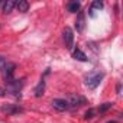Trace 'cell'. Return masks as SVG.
Listing matches in <instances>:
<instances>
[{"instance_id":"cell-1","label":"cell","mask_w":123,"mask_h":123,"mask_svg":"<svg viewBox=\"0 0 123 123\" xmlns=\"http://www.w3.org/2000/svg\"><path fill=\"white\" fill-rule=\"evenodd\" d=\"M103 78H104V74L101 71H91V73H88L86 75L84 83H86V86L90 90H94V88H97L100 86V83H101Z\"/></svg>"},{"instance_id":"cell-2","label":"cell","mask_w":123,"mask_h":123,"mask_svg":"<svg viewBox=\"0 0 123 123\" xmlns=\"http://www.w3.org/2000/svg\"><path fill=\"white\" fill-rule=\"evenodd\" d=\"M0 110H2L3 113H6V114H18V113H23V109L19 107L18 104H3Z\"/></svg>"},{"instance_id":"cell-3","label":"cell","mask_w":123,"mask_h":123,"mask_svg":"<svg viewBox=\"0 0 123 123\" xmlns=\"http://www.w3.org/2000/svg\"><path fill=\"white\" fill-rule=\"evenodd\" d=\"M64 42H65V46L68 49H73V46H74V33L70 28L64 29Z\"/></svg>"},{"instance_id":"cell-4","label":"cell","mask_w":123,"mask_h":123,"mask_svg":"<svg viewBox=\"0 0 123 123\" xmlns=\"http://www.w3.org/2000/svg\"><path fill=\"white\" fill-rule=\"evenodd\" d=\"M15 68H16V65L13 64V62H7L6 64V67H5V78H6V83L9 84L10 81H13V74H15Z\"/></svg>"},{"instance_id":"cell-5","label":"cell","mask_w":123,"mask_h":123,"mask_svg":"<svg viewBox=\"0 0 123 123\" xmlns=\"http://www.w3.org/2000/svg\"><path fill=\"white\" fill-rule=\"evenodd\" d=\"M52 106H54V109H56L58 111H64V110H68V109H70L68 101L64 100V98H54V100H52Z\"/></svg>"},{"instance_id":"cell-6","label":"cell","mask_w":123,"mask_h":123,"mask_svg":"<svg viewBox=\"0 0 123 123\" xmlns=\"http://www.w3.org/2000/svg\"><path fill=\"white\" fill-rule=\"evenodd\" d=\"M68 101V106L70 107H73V109H75V107H80V106H83V104H86V98L84 97H81V96H73L70 100H67Z\"/></svg>"},{"instance_id":"cell-7","label":"cell","mask_w":123,"mask_h":123,"mask_svg":"<svg viewBox=\"0 0 123 123\" xmlns=\"http://www.w3.org/2000/svg\"><path fill=\"white\" fill-rule=\"evenodd\" d=\"M84 28H86V18H84V13L80 12L78 13V18L75 20V29H77V32H83Z\"/></svg>"},{"instance_id":"cell-8","label":"cell","mask_w":123,"mask_h":123,"mask_svg":"<svg viewBox=\"0 0 123 123\" xmlns=\"http://www.w3.org/2000/svg\"><path fill=\"white\" fill-rule=\"evenodd\" d=\"M73 56L75 58V59H78V61H83V62H86V61H88V58H87V55L81 51V49H74L73 51Z\"/></svg>"},{"instance_id":"cell-9","label":"cell","mask_w":123,"mask_h":123,"mask_svg":"<svg viewBox=\"0 0 123 123\" xmlns=\"http://www.w3.org/2000/svg\"><path fill=\"white\" fill-rule=\"evenodd\" d=\"M43 91H45V81L43 80H41L39 83H38V86L35 87V97H42L43 96Z\"/></svg>"},{"instance_id":"cell-10","label":"cell","mask_w":123,"mask_h":123,"mask_svg":"<svg viewBox=\"0 0 123 123\" xmlns=\"http://www.w3.org/2000/svg\"><path fill=\"white\" fill-rule=\"evenodd\" d=\"M15 6H16V2H13V0H7V2L3 3V12L5 13H10Z\"/></svg>"},{"instance_id":"cell-11","label":"cell","mask_w":123,"mask_h":123,"mask_svg":"<svg viewBox=\"0 0 123 123\" xmlns=\"http://www.w3.org/2000/svg\"><path fill=\"white\" fill-rule=\"evenodd\" d=\"M16 7L19 12H28L29 9V3L26 2V0H19V2L16 3Z\"/></svg>"},{"instance_id":"cell-12","label":"cell","mask_w":123,"mask_h":123,"mask_svg":"<svg viewBox=\"0 0 123 123\" xmlns=\"http://www.w3.org/2000/svg\"><path fill=\"white\" fill-rule=\"evenodd\" d=\"M100 10V9H103V2H100V0H96V2H93L91 3V9H90V15L91 16H94V10Z\"/></svg>"},{"instance_id":"cell-13","label":"cell","mask_w":123,"mask_h":123,"mask_svg":"<svg viewBox=\"0 0 123 123\" xmlns=\"http://www.w3.org/2000/svg\"><path fill=\"white\" fill-rule=\"evenodd\" d=\"M80 3L78 2H71V3H68V12H71V13H77L78 10H80Z\"/></svg>"},{"instance_id":"cell-14","label":"cell","mask_w":123,"mask_h":123,"mask_svg":"<svg viewBox=\"0 0 123 123\" xmlns=\"http://www.w3.org/2000/svg\"><path fill=\"white\" fill-rule=\"evenodd\" d=\"M113 107V103H103L98 109H97V113H104V111H107L109 109H111Z\"/></svg>"},{"instance_id":"cell-15","label":"cell","mask_w":123,"mask_h":123,"mask_svg":"<svg viewBox=\"0 0 123 123\" xmlns=\"http://www.w3.org/2000/svg\"><path fill=\"white\" fill-rule=\"evenodd\" d=\"M96 113H97V110H96V109H90V110H87V111H86V116H84V117L88 120V119L94 117V116H96Z\"/></svg>"},{"instance_id":"cell-16","label":"cell","mask_w":123,"mask_h":123,"mask_svg":"<svg viewBox=\"0 0 123 123\" xmlns=\"http://www.w3.org/2000/svg\"><path fill=\"white\" fill-rule=\"evenodd\" d=\"M6 64H7V61H6V59L2 56V55H0V71H3V70H5Z\"/></svg>"},{"instance_id":"cell-17","label":"cell","mask_w":123,"mask_h":123,"mask_svg":"<svg viewBox=\"0 0 123 123\" xmlns=\"http://www.w3.org/2000/svg\"><path fill=\"white\" fill-rule=\"evenodd\" d=\"M5 94H6V91H5V90H3L2 87H0V97H3Z\"/></svg>"},{"instance_id":"cell-18","label":"cell","mask_w":123,"mask_h":123,"mask_svg":"<svg viewBox=\"0 0 123 123\" xmlns=\"http://www.w3.org/2000/svg\"><path fill=\"white\" fill-rule=\"evenodd\" d=\"M120 90H122V86H120V83H119V84H117V93H119V94H120Z\"/></svg>"},{"instance_id":"cell-19","label":"cell","mask_w":123,"mask_h":123,"mask_svg":"<svg viewBox=\"0 0 123 123\" xmlns=\"http://www.w3.org/2000/svg\"><path fill=\"white\" fill-rule=\"evenodd\" d=\"M107 123H116V122H114V120H111V122H107Z\"/></svg>"}]
</instances>
